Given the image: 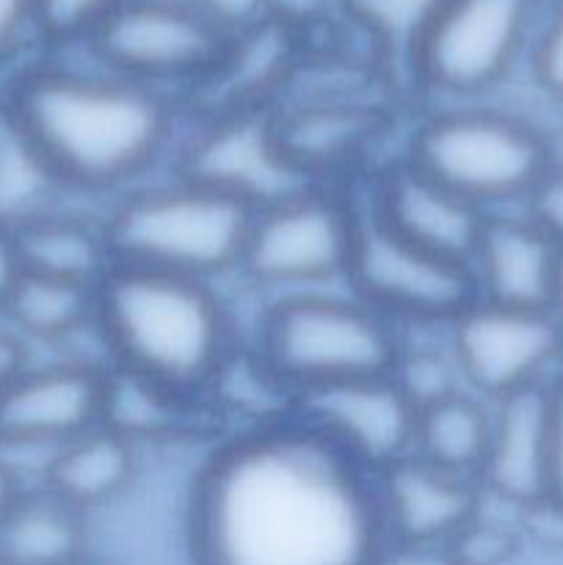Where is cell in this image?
Masks as SVG:
<instances>
[{
	"instance_id": "6da1fadb",
	"label": "cell",
	"mask_w": 563,
	"mask_h": 565,
	"mask_svg": "<svg viewBox=\"0 0 563 565\" xmlns=\"http://www.w3.org/2000/svg\"><path fill=\"white\" fill-rule=\"evenodd\" d=\"M196 565H381L375 475L298 417L221 441L188 502Z\"/></svg>"
},
{
	"instance_id": "7a4b0ae2",
	"label": "cell",
	"mask_w": 563,
	"mask_h": 565,
	"mask_svg": "<svg viewBox=\"0 0 563 565\" xmlns=\"http://www.w3.org/2000/svg\"><path fill=\"white\" fill-rule=\"evenodd\" d=\"M0 97L72 193L141 180L174 141L180 114L166 88L61 64L22 66Z\"/></svg>"
},
{
	"instance_id": "3957f363",
	"label": "cell",
	"mask_w": 563,
	"mask_h": 565,
	"mask_svg": "<svg viewBox=\"0 0 563 565\" xmlns=\"http://www.w3.org/2000/svg\"><path fill=\"white\" fill-rule=\"evenodd\" d=\"M108 364L193 401L235 359V329L213 281L114 265L97 285Z\"/></svg>"
},
{
	"instance_id": "277c9868",
	"label": "cell",
	"mask_w": 563,
	"mask_h": 565,
	"mask_svg": "<svg viewBox=\"0 0 563 565\" xmlns=\"http://www.w3.org/2000/svg\"><path fill=\"white\" fill-rule=\"evenodd\" d=\"M252 221L254 210L241 199L177 174L125 191L103 224L116 265L213 281L241 270Z\"/></svg>"
},
{
	"instance_id": "5b68a950",
	"label": "cell",
	"mask_w": 563,
	"mask_h": 565,
	"mask_svg": "<svg viewBox=\"0 0 563 565\" xmlns=\"http://www.w3.org/2000/svg\"><path fill=\"white\" fill-rule=\"evenodd\" d=\"M254 359L293 397L340 381L390 375L403 351L395 320L362 298L301 290L265 309Z\"/></svg>"
},
{
	"instance_id": "8992f818",
	"label": "cell",
	"mask_w": 563,
	"mask_h": 565,
	"mask_svg": "<svg viewBox=\"0 0 563 565\" xmlns=\"http://www.w3.org/2000/svg\"><path fill=\"white\" fill-rule=\"evenodd\" d=\"M403 158L486 213L522 207L552 166L550 138L539 121L480 103L419 119Z\"/></svg>"
},
{
	"instance_id": "52a82bcc",
	"label": "cell",
	"mask_w": 563,
	"mask_h": 565,
	"mask_svg": "<svg viewBox=\"0 0 563 565\" xmlns=\"http://www.w3.org/2000/svg\"><path fill=\"white\" fill-rule=\"evenodd\" d=\"M539 0H442L408 55L419 88L478 103L513 75L535 33Z\"/></svg>"
},
{
	"instance_id": "ba28073f",
	"label": "cell",
	"mask_w": 563,
	"mask_h": 565,
	"mask_svg": "<svg viewBox=\"0 0 563 565\" xmlns=\"http://www.w3.org/2000/svg\"><path fill=\"white\" fill-rule=\"evenodd\" d=\"M359 210L346 185L329 182H315L257 210L241 274L259 287H285L290 292L346 279Z\"/></svg>"
},
{
	"instance_id": "9c48e42d",
	"label": "cell",
	"mask_w": 563,
	"mask_h": 565,
	"mask_svg": "<svg viewBox=\"0 0 563 565\" xmlns=\"http://www.w3.org/2000/svg\"><path fill=\"white\" fill-rule=\"evenodd\" d=\"M346 281L351 292L386 315L412 323H450L478 298L467 263L439 257L359 210Z\"/></svg>"
},
{
	"instance_id": "30bf717a",
	"label": "cell",
	"mask_w": 563,
	"mask_h": 565,
	"mask_svg": "<svg viewBox=\"0 0 563 565\" xmlns=\"http://www.w3.org/2000/svg\"><path fill=\"white\" fill-rule=\"evenodd\" d=\"M226 36L191 0H130L88 39L99 66L149 86H199L224 55Z\"/></svg>"
},
{
	"instance_id": "8fae6325",
	"label": "cell",
	"mask_w": 563,
	"mask_h": 565,
	"mask_svg": "<svg viewBox=\"0 0 563 565\" xmlns=\"http://www.w3.org/2000/svg\"><path fill=\"white\" fill-rule=\"evenodd\" d=\"M447 334L464 386L489 403L550 384L563 367V329L550 309L475 298L447 323Z\"/></svg>"
},
{
	"instance_id": "7c38bea8",
	"label": "cell",
	"mask_w": 563,
	"mask_h": 565,
	"mask_svg": "<svg viewBox=\"0 0 563 565\" xmlns=\"http://www.w3.org/2000/svg\"><path fill=\"white\" fill-rule=\"evenodd\" d=\"M180 174L241 199L254 213L315 185L282 149L276 108L204 116L182 149Z\"/></svg>"
},
{
	"instance_id": "4fadbf2b",
	"label": "cell",
	"mask_w": 563,
	"mask_h": 565,
	"mask_svg": "<svg viewBox=\"0 0 563 565\" xmlns=\"http://www.w3.org/2000/svg\"><path fill=\"white\" fill-rule=\"evenodd\" d=\"M108 370L75 356L31 359L0 390V450L55 452L103 425Z\"/></svg>"
},
{
	"instance_id": "5bb4252c",
	"label": "cell",
	"mask_w": 563,
	"mask_h": 565,
	"mask_svg": "<svg viewBox=\"0 0 563 565\" xmlns=\"http://www.w3.org/2000/svg\"><path fill=\"white\" fill-rule=\"evenodd\" d=\"M293 417L373 475L414 450L417 408L392 375L301 392L293 401Z\"/></svg>"
},
{
	"instance_id": "9a60e30c",
	"label": "cell",
	"mask_w": 563,
	"mask_h": 565,
	"mask_svg": "<svg viewBox=\"0 0 563 565\" xmlns=\"http://www.w3.org/2000/svg\"><path fill=\"white\" fill-rule=\"evenodd\" d=\"M375 494L390 550L447 546L453 535L480 516L484 502L478 480L431 467L417 456L375 472Z\"/></svg>"
},
{
	"instance_id": "2e32d148",
	"label": "cell",
	"mask_w": 563,
	"mask_h": 565,
	"mask_svg": "<svg viewBox=\"0 0 563 565\" xmlns=\"http://www.w3.org/2000/svg\"><path fill=\"white\" fill-rule=\"evenodd\" d=\"M368 210L414 246L467 265L489 218L486 210L436 182L406 158L384 166L373 177Z\"/></svg>"
},
{
	"instance_id": "e0dca14e",
	"label": "cell",
	"mask_w": 563,
	"mask_h": 565,
	"mask_svg": "<svg viewBox=\"0 0 563 565\" xmlns=\"http://www.w3.org/2000/svg\"><path fill=\"white\" fill-rule=\"evenodd\" d=\"M550 475V384L491 401L489 445L478 483L484 494L528 511L546 500Z\"/></svg>"
},
{
	"instance_id": "ac0fdd59",
	"label": "cell",
	"mask_w": 563,
	"mask_h": 565,
	"mask_svg": "<svg viewBox=\"0 0 563 565\" xmlns=\"http://www.w3.org/2000/svg\"><path fill=\"white\" fill-rule=\"evenodd\" d=\"M386 127L379 105L359 97H312L298 105H276L282 149L312 182L340 185Z\"/></svg>"
},
{
	"instance_id": "d6986e66",
	"label": "cell",
	"mask_w": 563,
	"mask_h": 565,
	"mask_svg": "<svg viewBox=\"0 0 563 565\" xmlns=\"http://www.w3.org/2000/svg\"><path fill=\"white\" fill-rule=\"evenodd\" d=\"M561 248L519 210L489 213L475 246L472 270L478 298L508 307L550 309Z\"/></svg>"
},
{
	"instance_id": "ffe728a7",
	"label": "cell",
	"mask_w": 563,
	"mask_h": 565,
	"mask_svg": "<svg viewBox=\"0 0 563 565\" xmlns=\"http://www.w3.org/2000/svg\"><path fill=\"white\" fill-rule=\"evenodd\" d=\"M296 28L285 17H268L226 42L224 55L199 86L204 116L241 108H276L296 72Z\"/></svg>"
},
{
	"instance_id": "44dd1931",
	"label": "cell",
	"mask_w": 563,
	"mask_h": 565,
	"mask_svg": "<svg viewBox=\"0 0 563 565\" xmlns=\"http://www.w3.org/2000/svg\"><path fill=\"white\" fill-rule=\"evenodd\" d=\"M138 450L141 447L119 430L97 425L50 456L39 486L88 516V511L116 500L136 480Z\"/></svg>"
},
{
	"instance_id": "7402d4cb",
	"label": "cell",
	"mask_w": 563,
	"mask_h": 565,
	"mask_svg": "<svg viewBox=\"0 0 563 565\" xmlns=\"http://www.w3.org/2000/svg\"><path fill=\"white\" fill-rule=\"evenodd\" d=\"M86 552V513L44 486H25L0 516L3 565H83Z\"/></svg>"
},
{
	"instance_id": "603a6c76",
	"label": "cell",
	"mask_w": 563,
	"mask_h": 565,
	"mask_svg": "<svg viewBox=\"0 0 563 565\" xmlns=\"http://www.w3.org/2000/svg\"><path fill=\"white\" fill-rule=\"evenodd\" d=\"M11 241L25 274L99 285L116 265L103 221L66 207L28 221L11 232Z\"/></svg>"
},
{
	"instance_id": "cb8c5ba5",
	"label": "cell",
	"mask_w": 563,
	"mask_h": 565,
	"mask_svg": "<svg viewBox=\"0 0 563 565\" xmlns=\"http://www.w3.org/2000/svg\"><path fill=\"white\" fill-rule=\"evenodd\" d=\"M0 318L31 345H61L97 323V285L25 274L6 296Z\"/></svg>"
},
{
	"instance_id": "d4e9b609",
	"label": "cell",
	"mask_w": 563,
	"mask_h": 565,
	"mask_svg": "<svg viewBox=\"0 0 563 565\" xmlns=\"http://www.w3.org/2000/svg\"><path fill=\"white\" fill-rule=\"evenodd\" d=\"M70 188L0 97V230L14 232L28 221L66 207Z\"/></svg>"
},
{
	"instance_id": "484cf974",
	"label": "cell",
	"mask_w": 563,
	"mask_h": 565,
	"mask_svg": "<svg viewBox=\"0 0 563 565\" xmlns=\"http://www.w3.org/2000/svg\"><path fill=\"white\" fill-rule=\"evenodd\" d=\"M491 403L472 392H458L417 412L412 456L431 467L478 480L486 458Z\"/></svg>"
},
{
	"instance_id": "4316f807",
	"label": "cell",
	"mask_w": 563,
	"mask_h": 565,
	"mask_svg": "<svg viewBox=\"0 0 563 565\" xmlns=\"http://www.w3.org/2000/svg\"><path fill=\"white\" fill-rule=\"evenodd\" d=\"M188 403L191 401L152 384V381L110 367L103 425L119 430L121 436L141 447L147 439L152 441L166 434H174L182 408Z\"/></svg>"
},
{
	"instance_id": "83f0119b",
	"label": "cell",
	"mask_w": 563,
	"mask_h": 565,
	"mask_svg": "<svg viewBox=\"0 0 563 565\" xmlns=\"http://www.w3.org/2000/svg\"><path fill=\"white\" fill-rule=\"evenodd\" d=\"M439 3L442 0H346V11L381 53L408 61Z\"/></svg>"
},
{
	"instance_id": "f1b7e54d",
	"label": "cell",
	"mask_w": 563,
	"mask_h": 565,
	"mask_svg": "<svg viewBox=\"0 0 563 565\" xmlns=\"http://www.w3.org/2000/svg\"><path fill=\"white\" fill-rule=\"evenodd\" d=\"M390 375L406 392V397L414 403L417 412L467 390L450 348L447 351H436V348H406V342H403V351Z\"/></svg>"
},
{
	"instance_id": "f546056e",
	"label": "cell",
	"mask_w": 563,
	"mask_h": 565,
	"mask_svg": "<svg viewBox=\"0 0 563 565\" xmlns=\"http://www.w3.org/2000/svg\"><path fill=\"white\" fill-rule=\"evenodd\" d=\"M127 3L130 0H33L39 42L53 47L88 42L94 31Z\"/></svg>"
},
{
	"instance_id": "4dcf8cb0",
	"label": "cell",
	"mask_w": 563,
	"mask_h": 565,
	"mask_svg": "<svg viewBox=\"0 0 563 565\" xmlns=\"http://www.w3.org/2000/svg\"><path fill=\"white\" fill-rule=\"evenodd\" d=\"M528 66L533 86L563 114V0H555L535 28Z\"/></svg>"
},
{
	"instance_id": "1f68e13d",
	"label": "cell",
	"mask_w": 563,
	"mask_h": 565,
	"mask_svg": "<svg viewBox=\"0 0 563 565\" xmlns=\"http://www.w3.org/2000/svg\"><path fill=\"white\" fill-rule=\"evenodd\" d=\"M445 552L453 565H502L517 552V539L502 524L478 516L447 541Z\"/></svg>"
},
{
	"instance_id": "d6a6232c",
	"label": "cell",
	"mask_w": 563,
	"mask_h": 565,
	"mask_svg": "<svg viewBox=\"0 0 563 565\" xmlns=\"http://www.w3.org/2000/svg\"><path fill=\"white\" fill-rule=\"evenodd\" d=\"M519 210L563 252V169L550 166Z\"/></svg>"
},
{
	"instance_id": "836d02e7",
	"label": "cell",
	"mask_w": 563,
	"mask_h": 565,
	"mask_svg": "<svg viewBox=\"0 0 563 565\" xmlns=\"http://www.w3.org/2000/svg\"><path fill=\"white\" fill-rule=\"evenodd\" d=\"M191 3L226 36L259 25L279 9V0H191Z\"/></svg>"
},
{
	"instance_id": "e575fe53",
	"label": "cell",
	"mask_w": 563,
	"mask_h": 565,
	"mask_svg": "<svg viewBox=\"0 0 563 565\" xmlns=\"http://www.w3.org/2000/svg\"><path fill=\"white\" fill-rule=\"evenodd\" d=\"M36 36L33 0H0V70L14 64Z\"/></svg>"
},
{
	"instance_id": "d590c367",
	"label": "cell",
	"mask_w": 563,
	"mask_h": 565,
	"mask_svg": "<svg viewBox=\"0 0 563 565\" xmlns=\"http://www.w3.org/2000/svg\"><path fill=\"white\" fill-rule=\"evenodd\" d=\"M546 502L563 511V367L550 381V475Z\"/></svg>"
},
{
	"instance_id": "8d00e7d4",
	"label": "cell",
	"mask_w": 563,
	"mask_h": 565,
	"mask_svg": "<svg viewBox=\"0 0 563 565\" xmlns=\"http://www.w3.org/2000/svg\"><path fill=\"white\" fill-rule=\"evenodd\" d=\"M31 362V348L14 334L9 323L0 318V390Z\"/></svg>"
},
{
	"instance_id": "74e56055",
	"label": "cell",
	"mask_w": 563,
	"mask_h": 565,
	"mask_svg": "<svg viewBox=\"0 0 563 565\" xmlns=\"http://www.w3.org/2000/svg\"><path fill=\"white\" fill-rule=\"evenodd\" d=\"M22 268L20 259H17V248L14 241H11V232L0 230V307H3L6 296L14 287V281L20 279Z\"/></svg>"
},
{
	"instance_id": "f35d334b",
	"label": "cell",
	"mask_w": 563,
	"mask_h": 565,
	"mask_svg": "<svg viewBox=\"0 0 563 565\" xmlns=\"http://www.w3.org/2000/svg\"><path fill=\"white\" fill-rule=\"evenodd\" d=\"M22 489H25V480H22L20 475L9 467V461L0 456V516L9 511V505L20 497Z\"/></svg>"
},
{
	"instance_id": "ab89813d",
	"label": "cell",
	"mask_w": 563,
	"mask_h": 565,
	"mask_svg": "<svg viewBox=\"0 0 563 565\" xmlns=\"http://www.w3.org/2000/svg\"><path fill=\"white\" fill-rule=\"evenodd\" d=\"M550 312L555 315V320H557V323H561V329H563V252H561V263H557L555 287H552V301H550Z\"/></svg>"
},
{
	"instance_id": "60d3db41",
	"label": "cell",
	"mask_w": 563,
	"mask_h": 565,
	"mask_svg": "<svg viewBox=\"0 0 563 565\" xmlns=\"http://www.w3.org/2000/svg\"><path fill=\"white\" fill-rule=\"evenodd\" d=\"M550 160L552 166H557V169H563V119L557 121L555 127L550 130Z\"/></svg>"
},
{
	"instance_id": "b9f144b4",
	"label": "cell",
	"mask_w": 563,
	"mask_h": 565,
	"mask_svg": "<svg viewBox=\"0 0 563 565\" xmlns=\"http://www.w3.org/2000/svg\"><path fill=\"white\" fill-rule=\"evenodd\" d=\"M0 565H3V563H0Z\"/></svg>"
}]
</instances>
